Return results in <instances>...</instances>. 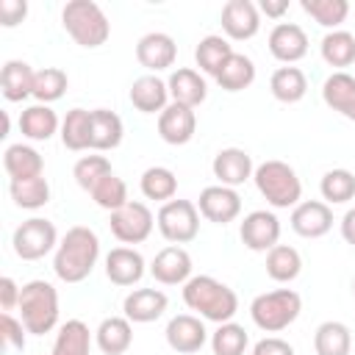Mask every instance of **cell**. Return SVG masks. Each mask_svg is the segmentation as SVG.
<instances>
[{
	"label": "cell",
	"instance_id": "1",
	"mask_svg": "<svg viewBox=\"0 0 355 355\" xmlns=\"http://www.w3.org/2000/svg\"><path fill=\"white\" fill-rule=\"evenodd\" d=\"M100 258V239L92 227L75 225L64 233L53 255V272L64 283H80L92 275Z\"/></svg>",
	"mask_w": 355,
	"mask_h": 355
},
{
	"label": "cell",
	"instance_id": "2",
	"mask_svg": "<svg viewBox=\"0 0 355 355\" xmlns=\"http://www.w3.org/2000/svg\"><path fill=\"white\" fill-rule=\"evenodd\" d=\"M183 302L200 313V319H208V322H216V324H225V322H233L236 311H239V297L236 291L211 277V275H194L186 286H183Z\"/></svg>",
	"mask_w": 355,
	"mask_h": 355
},
{
	"label": "cell",
	"instance_id": "3",
	"mask_svg": "<svg viewBox=\"0 0 355 355\" xmlns=\"http://www.w3.org/2000/svg\"><path fill=\"white\" fill-rule=\"evenodd\" d=\"M61 25L72 36V42L86 50L105 44L111 36V22L105 11L92 0H69L61 8Z\"/></svg>",
	"mask_w": 355,
	"mask_h": 355
},
{
	"label": "cell",
	"instance_id": "4",
	"mask_svg": "<svg viewBox=\"0 0 355 355\" xmlns=\"http://www.w3.org/2000/svg\"><path fill=\"white\" fill-rule=\"evenodd\" d=\"M252 180H255L261 197L272 208H294L302 200V183H300L294 166H288L286 161L269 158V161L258 164L252 172Z\"/></svg>",
	"mask_w": 355,
	"mask_h": 355
},
{
	"label": "cell",
	"instance_id": "5",
	"mask_svg": "<svg viewBox=\"0 0 355 355\" xmlns=\"http://www.w3.org/2000/svg\"><path fill=\"white\" fill-rule=\"evenodd\" d=\"M17 308L25 330L33 336H44L58 324V291L47 280L25 283Z\"/></svg>",
	"mask_w": 355,
	"mask_h": 355
},
{
	"label": "cell",
	"instance_id": "6",
	"mask_svg": "<svg viewBox=\"0 0 355 355\" xmlns=\"http://www.w3.org/2000/svg\"><path fill=\"white\" fill-rule=\"evenodd\" d=\"M302 311V297L294 288H275V291H263L250 302V316L255 322V327H261L263 333H280L288 324L297 322Z\"/></svg>",
	"mask_w": 355,
	"mask_h": 355
},
{
	"label": "cell",
	"instance_id": "7",
	"mask_svg": "<svg viewBox=\"0 0 355 355\" xmlns=\"http://www.w3.org/2000/svg\"><path fill=\"white\" fill-rule=\"evenodd\" d=\"M155 225L169 244H189L200 233V211L191 200H169L158 208Z\"/></svg>",
	"mask_w": 355,
	"mask_h": 355
},
{
	"label": "cell",
	"instance_id": "8",
	"mask_svg": "<svg viewBox=\"0 0 355 355\" xmlns=\"http://www.w3.org/2000/svg\"><path fill=\"white\" fill-rule=\"evenodd\" d=\"M11 244H14L17 258H22V261H39V258H44L47 252H53L58 247V233H55V225L50 219L31 216V219H25L14 230Z\"/></svg>",
	"mask_w": 355,
	"mask_h": 355
},
{
	"label": "cell",
	"instance_id": "9",
	"mask_svg": "<svg viewBox=\"0 0 355 355\" xmlns=\"http://www.w3.org/2000/svg\"><path fill=\"white\" fill-rule=\"evenodd\" d=\"M111 233L122 241V244H141L150 233H153V225H155V216L153 211L139 202V200H128L122 208L111 211Z\"/></svg>",
	"mask_w": 355,
	"mask_h": 355
},
{
	"label": "cell",
	"instance_id": "10",
	"mask_svg": "<svg viewBox=\"0 0 355 355\" xmlns=\"http://www.w3.org/2000/svg\"><path fill=\"white\" fill-rule=\"evenodd\" d=\"M239 236L247 250L269 252L280 241V219L272 211H250L239 225Z\"/></svg>",
	"mask_w": 355,
	"mask_h": 355
},
{
	"label": "cell",
	"instance_id": "11",
	"mask_svg": "<svg viewBox=\"0 0 355 355\" xmlns=\"http://www.w3.org/2000/svg\"><path fill=\"white\" fill-rule=\"evenodd\" d=\"M197 211H200V216H205L214 225H227L241 214V197L230 186H219V183L216 186H205L200 191Z\"/></svg>",
	"mask_w": 355,
	"mask_h": 355
},
{
	"label": "cell",
	"instance_id": "12",
	"mask_svg": "<svg viewBox=\"0 0 355 355\" xmlns=\"http://www.w3.org/2000/svg\"><path fill=\"white\" fill-rule=\"evenodd\" d=\"M191 269H194L191 266V255L180 244H169V247L158 250L153 263H150V275L161 286H186L194 277Z\"/></svg>",
	"mask_w": 355,
	"mask_h": 355
},
{
	"label": "cell",
	"instance_id": "13",
	"mask_svg": "<svg viewBox=\"0 0 355 355\" xmlns=\"http://www.w3.org/2000/svg\"><path fill=\"white\" fill-rule=\"evenodd\" d=\"M164 336H166V344L175 352H180V355L200 352L205 347V341H208V330H205L202 319L194 316V313H178V316H172L169 324H166V330H164Z\"/></svg>",
	"mask_w": 355,
	"mask_h": 355
},
{
	"label": "cell",
	"instance_id": "14",
	"mask_svg": "<svg viewBox=\"0 0 355 355\" xmlns=\"http://www.w3.org/2000/svg\"><path fill=\"white\" fill-rule=\"evenodd\" d=\"M261 28V11L252 0H227L222 6V31L227 39H252Z\"/></svg>",
	"mask_w": 355,
	"mask_h": 355
},
{
	"label": "cell",
	"instance_id": "15",
	"mask_svg": "<svg viewBox=\"0 0 355 355\" xmlns=\"http://www.w3.org/2000/svg\"><path fill=\"white\" fill-rule=\"evenodd\" d=\"M136 58L144 69H150V75L161 72V69H169L178 58V44L169 33H161V31H150L144 33L139 42H136Z\"/></svg>",
	"mask_w": 355,
	"mask_h": 355
},
{
	"label": "cell",
	"instance_id": "16",
	"mask_svg": "<svg viewBox=\"0 0 355 355\" xmlns=\"http://www.w3.org/2000/svg\"><path fill=\"white\" fill-rule=\"evenodd\" d=\"M333 227V211L324 200H302L291 208V230L302 239H319Z\"/></svg>",
	"mask_w": 355,
	"mask_h": 355
},
{
	"label": "cell",
	"instance_id": "17",
	"mask_svg": "<svg viewBox=\"0 0 355 355\" xmlns=\"http://www.w3.org/2000/svg\"><path fill=\"white\" fill-rule=\"evenodd\" d=\"M197 130V114L189 105L180 103H169L161 114H158V136L166 144H189L194 139Z\"/></svg>",
	"mask_w": 355,
	"mask_h": 355
},
{
	"label": "cell",
	"instance_id": "18",
	"mask_svg": "<svg viewBox=\"0 0 355 355\" xmlns=\"http://www.w3.org/2000/svg\"><path fill=\"white\" fill-rule=\"evenodd\" d=\"M269 53L277 61L291 67L294 61L305 58V53H308V33L297 22H277L269 31Z\"/></svg>",
	"mask_w": 355,
	"mask_h": 355
},
{
	"label": "cell",
	"instance_id": "19",
	"mask_svg": "<svg viewBox=\"0 0 355 355\" xmlns=\"http://www.w3.org/2000/svg\"><path fill=\"white\" fill-rule=\"evenodd\" d=\"M211 169H214V178L219 180V186H230V189L241 186V183L250 180L252 172H255L250 153L241 150V147H225V150H219V153L214 155Z\"/></svg>",
	"mask_w": 355,
	"mask_h": 355
},
{
	"label": "cell",
	"instance_id": "20",
	"mask_svg": "<svg viewBox=\"0 0 355 355\" xmlns=\"http://www.w3.org/2000/svg\"><path fill=\"white\" fill-rule=\"evenodd\" d=\"M105 277L114 286H133L144 277V258L133 247H114L105 255Z\"/></svg>",
	"mask_w": 355,
	"mask_h": 355
},
{
	"label": "cell",
	"instance_id": "21",
	"mask_svg": "<svg viewBox=\"0 0 355 355\" xmlns=\"http://www.w3.org/2000/svg\"><path fill=\"white\" fill-rule=\"evenodd\" d=\"M166 302L169 300H166V294L161 288H133L125 297L122 311L133 324H147V322H155V319L164 316Z\"/></svg>",
	"mask_w": 355,
	"mask_h": 355
},
{
	"label": "cell",
	"instance_id": "22",
	"mask_svg": "<svg viewBox=\"0 0 355 355\" xmlns=\"http://www.w3.org/2000/svg\"><path fill=\"white\" fill-rule=\"evenodd\" d=\"M130 103L141 114H161L169 105V86L158 75H141L130 86Z\"/></svg>",
	"mask_w": 355,
	"mask_h": 355
},
{
	"label": "cell",
	"instance_id": "23",
	"mask_svg": "<svg viewBox=\"0 0 355 355\" xmlns=\"http://www.w3.org/2000/svg\"><path fill=\"white\" fill-rule=\"evenodd\" d=\"M133 322L128 316H105L94 330V344L103 355H122L133 344Z\"/></svg>",
	"mask_w": 355,
	"mask_h": 355
},
{
	"label": "cell",
	"instance_id": "24",
	"mask_svg": "<svg viewBox=\"0 0 355 355\" xmlns=\"http://www.w3.org/2000/svg\"><path fill=\"white\" fill-rule=\"evenodd\" d=\"M169 97L172 103H180V105H189V108H197L200 103H205L208 97V86H205V78L197 72V69H189V67H178L169 80Z\"/></svg>",
	"mask_w": 355,
	"mask_h": 355
},
{
	"label": "cell",
	"instance_id": "25",
	"mask_svg": "<svg viewBox=\"0 0 355 355\" xmlns=\"http://www.w3.org/2000/svg\"><path fill=\"white\" fill-rule=\"evenodd\" d=\"M322 100L327 108L355 122V78L349 72H333L322 83Z\"/></svg>",
	"mask_w": 355,
	"mask_h": 355
},
{
	"label": "cell",
	"instance_id": "26",
	"mask_svg": "<svg viewBox=\"0 0 355 355\" xmlns=\"http://www.w3.org/2000/svg\"><path fill=\"white\" fill-rule=\"evenodd\" d=\"M33 78L36 72L31 69L28 61H6L0 69V92L8 103H22L25 97H33Z\"/></svg>",
	"mask_w": 355,
	"mask_h": 355
},
{
	"label": "cell",
	"instance_id": "27",
	"mask_svg": "<svg viewBox=\"0 0 355 355\" xmlns=\"http://www.w3.org/2000/svg\"><path fill=\"white\" fill-rule=\"evenodd\" d=\"M19 130L31 141H47V139H53V133L61 130V122L50 105L33 103L19 114Z\"/></svg>",
	"mask_w": 355,
	"mask_h": 355
},
{
	"label": "cell",
	"instance_id": "28",
	"mask_svg": "<svg viewBox=\"0 0 355 355\" xmlns=\"http://www.w3.org/2000/svg\"><path fill=\"white\" fill-rule=\"evenodd\" d=\"M50 355H92V330L80 319H67L53 341Z\"/></svg>",
	"mask_w": 355,
	"mask_h": 355
},
{
	"label": "cell",
	"instance_id": "29",
	"mask_svg": "<svg viewBox=\"0 0 355 355\" xmlns=\"http://www.w3.org/2000/svg\"><path fill=\"white\" fill-rule=\"evenodd\" d=\"M3 166L8 172L11 180H22V178H39L44 172V161L39 155V150L28 147V144H11L3 153Z\"/></svg>",
	"mask_w": 355,
	"mask_h": 355
},
{
	"label": "cell",
	"instance_id": "30",
	"mask_svg": "<svg viewBox=\"0 0 355 355\" xmlns=\"http://www.w3.org/2000/svg\"><path fill=\"white\" fill-rule=\"evenodd\" d=\"M122 119L119 114L108 108H94L92 111V150H116L122 144Z\"/></svg>",
	"mask_w": 355,
	"mask_h": 355
},
{
	"label": "cell",
	"instance_id": "31",
	"mask_svg": "<svg viewBox=\"0 0 355 355\" xmlns=\"http://www.w3.org/2000/svg\"><path fill=\"white\" fill-rule=\"evenodd\" d=\"M236 50L230 47V42L225 39V36H216V33H208V36H202L200 42H197V47H194V61H197V67L205 72V75H219V69L225 67V61L233 55Z\"/></svg>",
	"mask_w": 355,
	"mask_h": 355
},
{
	"label": "cell",
	"instance_id": "32",
	"mask_svg": "<svg viewBox=\"0 0 355 355\" xmlns=\"http://www.w3.org/2000/svg\"><path fill=\"white\" fill-rule=\"evenodd\" d=\"M269 92L280 103H288V105L300 103L305 97V92H308V78H305V72L300 67H280L269 78Z\"/></svg>",
	"mask_w": 355,
	"mask_h": 355
},
{
	"label": "cell",
	"instance_id": "33",
	"mask_svg": "<svg viewBox=\"0 0 355 355\" xmlns=\"http://www.w3.org/2000/svg\"><path fill=\"white\" fill-rule=\"evenodd\" d=\"M61 141L72 153L92 150V111L86 108L67 111V116L61 119Z\"/></svg>",
	"mask_w": 355,
	"mask_h": 355
},
{
	"label": "cell",
	"instance_id": "34",
	"mask_svg": "<svg viewBox=\"0 0 355 355\" xmlns=\"http://www.w3.org/2000/svg\"><path fill=\"white\" fill-rule=\"evenodd\" d=\"M313 349H316V355H349V349H352L349 327L336 319L322 322L313 333Z\"/></svg>",
	"mask_w": 355,
	"mask_h": 355
},
{
	"label": "cell",
	"instance_id": "35",
	"mask_svg": "<svg viewBox=\"0 0 355 355\" xmlns=\"http://www.w3.org/2000/svg\"><path fill=\"white\" fill-rule=\"evenodd\" d=\"M319 50H322L324 64L336 67V72H344V67L355 61V36L349 31H327L322 36Z\"/></svg>",
	"mask_w": 355,
	"mask_h": 355
},
{
	"label": "cell",
	"instance_id": "36",
	"mask_svg": "<svg viewBox=\"0 0 355 355\" xmlns=\"http://www.w3.org/2000/svg\"><path fill=\"white\" fill-rule=\"evenodd\" d=\"M252 80H255V64L244 53H233L216 75V83L225 92H244L247 86H252Z\"/></svg>",
	"mask_w": 355,
	"mask_h": 355
},
{
	"label": "cell",
	"instance_id": "37",
	"mask_svg": "<svg viewBox=\"0 0 355 355\" xmlns=\"http://www.w3.org/2000/svg\"><path fill=\"white\" fill-rule=\"evenodd\" d=\"M8 191H11L14 205L17 208H25V211H36V208H42V205L50 202V183L44 180V175L11 180L8 183Z\"/></svg>",
	"mask_w": 355,
	"mask_h": 355
},
{
	"label": "cell",
	"instance_id": "38",
	"mask_svg": "<svg viewBox=\"0 0 355 355\" xmlns=\"http://www.w3.org/2000/svg\"><path fill=\"white\" fill-rule=\"evenodd\" d=\"M139 189L147 200H155V202H169L175 200L178 194V178L172 169L166 166H150L141 172V180H139Z\"/></svg>",
	"mask_w": 355,
	"mask_h": 355
},
{
	"label": "cell",
	"instance_id": "39",
	"mask_svg": "<svg viewBox=\"0 0 355 355\" xmlns=\"http://www.w3.org/2000/svg\"><path fill=\"white\" fill-rule=\"evenodd\" d=\"M302 272V258L288 244H275L266 252V275L277 283H291Z\"/></svg>",
	"mask_w": 355,
	"mask_h": 355
},
{
	"label": "cell",
	"instance_id": "40",
	"mask_svg": "<svg viewBox=\"0 0 355 355\" xmlns=\"http://www.w3.org/2000/svg\"><path fill=\"white\" fill-rule=\"evenodd\" d=\"M319 191L327 205H344L355 197V175L349 169H327L319 180Z\"/></svg>",
	"mask_w": 355,
	"mask_h": 355
},
{
	"label": "cell",
	"instance_id": "41",
	"mask_svg": "<svg viewBox=\"0 0 355 355\" xmlns=\"http://www.w3.org/2000/svg\"><path fill=\"white\" fill-rule=\"evenodd\" d=\"M300 6L313 22H319L322 28H330V31H338V25L349 14L347 0H300Z\"/></svg>",
	"mask_w": 355,
	"mask_h": 355
},
{
	"label": "cell",
	"instance_id": "42",
	"mask_svg": "<svg viewBox=\"0 0 355 355\" xmlns=\"http://www.w3.org/2000/svg\"><path fill=\"white\" fill-rule=\"evenodd\" d=\"M67 86H69V78H67L64 69H58V67H44V69H39L36 78H33V97H36V103L50 105V103H55V100L64 97Z\"/></svg>",
	"mask_w": 355,
	"mask_h": 355
},
{
	"label": "cell",
	"instance_id": "43",
	"mask_svg": "<svg viewBox=\"0 0 355 355\" xmlns=\"http://www.w3.org/2000/svg\"><path fill=\"white\" fill-rule=\"evenodd\" d=\"M247 347H250V336L236 322H225V324H219L211 333V349H214V355H244Z\"/></svg>",
	"mask_w": 355,
	"mask_h": 355
},
{
	"label": "cell",
	"instance_id": "44",
	"mask_svg": "<svg viewBox=\"0 0 355 355\" xmlns=\"http://www.w3.org/2000/svg\"><path fill=\"white\" fill-rule=\"evenodd\" d=\"M114 169H111V161L105 158V155H83V158H78L75 161V166H72V178H75V183L83 189V191H92L105 175H111Z\"/></svg>",
	"mask_w": 355,
	"mask_h": 355
},
{
	"label": "cell",
	"instance_id": "45",
	"mask_svg": "<svg viewBox=\"0 0 355 355\" xmlns=\"http://www.w3.org/2000/svg\"><path fill=\"white\" fill-rule=\"evenodd\" d=\"M89 194H92V200H94L100 208H105V211H116V208H122V205L128 202V186H125V180L116 178L114 172L105 175Z\"/></svg>",
	"mask_w": 355,
	"mask_h": 355
},
{
	"label": "cell",
	"instance_id": "46",
	"mask_svg": "<svg viewBox=\"0 0 355 355\" xmlns=\"http://www.w3.org/2000/svg\"><path fill=\"white\" fill-rule=\"evenodd\" d=\"M0 333H3V344L8 349H17V352L25 349V333L28 330H25L22 319H14L11 313L3 311V316H0Z\"/></svg>",
	"mask_w": 355,
	"mask_h": 355
},
{
	"label": "cell",
	"instance_id": "47",
	"mask_svg": "<svg viewBox=\"0 0 355 355\" xmlns=\"http://www.w3.org/2000/svg\"><path fill=\"white\" fill-rule=\"evenodd\" d=\"M28 17V3L25 0H0V25L14 28Z\"/></svg>",
	"mask_w": 355,
	"mask_h": 355
},
{
	"label": "cell",
	"instance_id": "48",
	"mask_svg": "<svg viewBox=\"0 0 355 355\" xmlns=\"http://www.w3.org/2000/svg\"><path fill=\"white\" fill-rule=\"evenodd\" d=\"M252 355H294V347H291L286 338H277V336H266V338L255 341V347H252Z\"/></svg>",
	"mask_w": 355,
	"mask_h": 355
},
{
	"label": "cell",
	"instance_id": "49",
	"mask_svg": "<svg viewBox=\"0 0 355 355\" xmlns=\"http://www.w3.org/2000/svg\"><path fill=\"white\" fill-rule=\"evenodd\" d=\"M19 294H22V286L14 283V277H0V308L6 313H11V308L19 305Z\"/></svg>",
	"mask_w": 355,
	"mask_h": 355
},
{
	"label": "cell",
	"instance_id": "50",
	"mask_svg": "<svg viewBox=\"0 0 355 355\" xmlns=\"http://www.w3.org/2000/svg\"><path fill=\"white\" fill-rule=\"evenodd\" d=\"M258 11H263V14L272 17V19H280V17L288 11V0H261V3H258Z\"/></svg>",
	"mask_w": 355,
	"mask_h": 355
},
{
	"label": "cell",
	"instance_id": "51",
	"mask_svg": "<svg viewBox=\"0 0 355 355\" xmlns=\"http://www.w3.org/2000/svg\"><path fill=\"white\" fill-rule=\"evenodd\" d=\"M341 239L355 247V208H349V211L341 216Z\"/></svg>",
	"mask_w": 355,
	"mask_h": 355
},
{
	"label": "cell",
	"instance_id": "52",
	"mask_svg": "<svg viewBox=\"0 0 355 355\" xmlns=\"http://www.w3.org/2000/svg\"><path fill=\"white\" fill-rule=\"evenodd\" d=\"M352 294H355V280H352Z\"/></svg>",
	"mask_w": 355,
	"mask_h": 355
}]
</instances>
